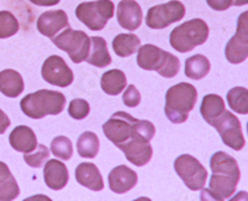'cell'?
I'll return each instance as SVG.
<instances>
[{
  "label": "cell",
  "mask_w": 248,
  "mask_h": 201,
  "mask_svg": "<svg viewBox=\"0 0 248 201\" xmlns=\"http://www.w3.org/2000/svg\"><path fill=\"white\" fill-rule=\"evenodd\" d=\"M212 176L207 189H201V200L221 201L233 195L241 178L238 163L225 152H216L210 159Z\"/></svg>",
  "instance_id": "obj_1"
},
{
  "label": "cell",
  "mask_w": 248,
  "mask_h": 201,
  "mask_svg": "<svg viewBox=\"0 0 248 201\" xmlns=\"http://www.w3.org/2000/svg\"><path fill=\"white\" fill-rule=\"evenodd\" d=\"M198 101L196 88L187 82H180L168 90L165 96V114L175 124H181L189 118V113L194 109Z\"/></svg>",
  "instance_id": "obj_2"
},
{
  "label": "cell",
  "mask_w": 248,
  "mask_h": 201,
  "mask_svg": "<svg viewBox=\"0 0 248 201\" xmlns=\"http://www.w3.org/2000/svg\"><path fill=\"white\" fill-rule=\"evenodd\" d=\"M66 97L61 92L40 90L24 97L20 107L26 117L32 119L45 118L46 116H56L63 110Z\"/></svg>",
  "instance_id": "obj_3"
},
{
  "label": "cell",
  "mask_w": 248,
  "mask_h": 201,
  "mask_svg": "<svg viewBox=\"0 0 248 201\" xmlns=\"http://www.w3.org/2000/svg\"><path fill=\"white\" fill-rule=\"evenodd\" d=\"M137 63L143 70L156 71L165 78L176 76L180 70V61L178 57L150 44L138 48Z\"/></svg>",
  "instance_id": "obj_4"
},
{
  "label": "cell",
  "mask_w": 248,
  "mask_h": 201,
  "mask_svg": "<svg viewBox=\"0 0 248 201\" xmlns=\"http://www.w3.org/2000/svg\"><path fill=\"white\" fill-rule=\"evenodd\" d=\"M209 37V26L201 19H192L170 32V45L179 52H189L203 45Z\"/></svg>",
  "instance_id": "obj_5"
},
{
  "label": "cell",
  "mask_w": 248,
  "mask_h": 201,
  "mask_svg": "<svg viewBox=\"0 0 248 201\" xmlns=\"http://www.w3.org/2000/svg\"><path fill=\"white\" fill-rule=\"evenodd\" d=\"M114 15V4L110 0L81 3L76 8V17L90 30L101 31Z\"/></svg>",
  "instance_id": "obj_6"
},
{
  "label": "cell",
  "mask_w": 248,
  "mask_h": 201,
  "mask_svg": "<svg viewBox=\"0 0 248 201\" xmlns=\"http://www.w3.org/2000/svg\"><path fill=\"white\" fill-rule=\"evenodd\" d=\"M51 41L62 51L67 52L71 61L75 63L83 62L90 51L91 37L81 30H74L70 26L57 36L51 37Z\"/></svg>",
  "instance_id": "obj_7"
},
{
  "label": "cell",
  "mask_w": 248,
  "mask_h": 201,
  "mask_svg": "<svg viewBox=\"0 0 248 201\" xmlns=\"http://www.w3.org/2000/svg\"><path fill=\"white\" fill-rule=\"evenodd\" d=\"M174 169L184 184L192 191H198L205 186L207 170L198 159L190 154H183L175 159Z\"/></svg>",
  "instance_id": "obj_8"
},
{
  "label": "cell",
  "mask_w": 248,
  "mask_h": 201,
  "mask_svg": "<svg viewBox=\"0 0 248 201\" xmlns=\"http://www.w3.org/2000/svg\"><path fill=\"white\" fill-rule=\"evenodd\" d=\"M210 124L220 133L223 144L233 150L243 149L246 144L240 119L230 110H223Z\"/></svg>",
  "instance_id": "obj_9"
},
{
  "label": "cell",
  "mask_w": 248,
  "mask_h": 201,
  "mask_svg": "<svg viewBox=\"0 0 248 201\" xmlns=\"http://www.w3.org/2000/svg\"><path fill=\"white\" fill-rule=\"evenodd\" d=\"M136 121L137 118L129 113L119 110L103 124V133L110 142L119 147L136 137Z\"/></svg>",
  "instance_id": "obj_10"
},
{
  "label": "cell",
  "mask_w": 248,
  "mask_h": 201,
  "mask_svg": "<svg viewBox=\"0 0 248 201\" xmlns=\"http://www.w3.org/2000/svg\"><path fill=\"white\" fill-rule=\"evenodd\" d=\"M185 16V6L179 0H171L167 4L155 5L148 10L145 23L150 29L160 30L171 24L180 21Z\"/></svg>",
  "instance_id": "obj_11"
},
{
  "label": "cell",
  "mask_w": 248,
  "mask_h": 201,
  "mask_svg": "<svg viewBox=\"0 0 248 201\" xmlns=\"http://www.w3.org/2000/svg\"><path fill=\"white\" fill-rule=\"evenodd\" d=\"M248 13L240 15L237 21L236 34L230 40L225 48L227 61L231 63H241L247 60L248 56Z\"/></svg>",
  "instance_id": "obj_12"
},
{
  "label": "cell",
  "mask_w": 248,
  "mask_h": 201,
  "mask_svg": "<svg viewBox=\"0 0 248 201\" xmlns=\"http://www.w3.org/2000/svg\"><path fill=\"white\" fill-rule=\"evenodd\" d=\"M41 75L46 82L57 87H68L74 82V72L65 62V60L57 55H52L45 60Z\"/></svg>",
  "instance_id": "obj_13"
},
{
  "label": "cell",
  "mask_w": 248,
  "mask_h": 201,
  "mask_svg": "<svg viewBox=\"0 0 248 201\" xmlns=\"http://www.w3.org/2000/svg\"><path fill=\"white\" fill-rule=\"evenodd\" d=\"M119 149L122 150L127 158L128 162L134 164L136 167H144L150 162L153 156V148L150 142H147L141 138H132L128 142L119 145Z\"/></svg>",
  "instance_id": "obj_14"
},
{
  "label": "cell",
  "mask_w": 248,
  "mask_h": 201,
  "mask_svg": "<svg viewBox=\"0 0 248 201\" xmlns=\"http://www.w3.org/2000/svg\"><path fill=\"white\" fill-rule=\"evenodd\" d=\"M117 20L122 28L134 31L143 21L141 8L134 0H122L117 8Z\"/></svg>",
  "instance_id": "obj_15"
},
{
  "label": "cell",
  "mask_w": 248,
  "mask_h": 201,
  "mask_svg": "<svg viewBox=\"0 0 248 201\" xmlns=\"http://www.w3.org/2000/svg\"><path fill=\"white\" fill-rule=\"evenodd\" d=\"M138 175L134 170L125 165H119L112 170L108 175V185L113 193L125 194L136 186Z\"/></svg>",
  "instance_id": "obj_16"
},
{
  "label": "cell",
  "mask_w": 248,
  "mask_h": 201,
  "mask_svg": "<svg viewBox=\"0 0 248 201\" xmlns=\"http://www.w3.org/2000/svg\"><path fill=\"white\" fill-rule=\"evenodd\" d=\"M37 30L40 34L54 37L62 29L68 26V17L63 10H50L40 15L37 19Z\"/></svg>",
  "instance_id": "obj_17"
},
{
  "label": "cell",
  "mask_w": 248,
  "mask_h": 201,
  "mask_svg": "<svg viewBox=\"0 0 248 201\" xmlns=\"http://www.w3.org/2000/svg\"><path fill=\"white\" fill-rule=\"evenodd\" d=\"M68 170L66 165L56 159H51L45 164L44 180L51 190H61L68 183Z\"/></svg>",
  "instance_id": "obj_18"
},
{
  "label": "cell",
  "mask_w": 248,
  "mask_h": 201,
  "mask_svg": "<svg viewBox=\"0 0 248 201\" xmlns=\"http://www.w3.org/2000/svg\"><path fill=\"white\" fill-rule=\"evenodd\" d=\"M9 143L16 152L30 153L37 147V139L35 132L26 125H17L9 136Z\"/></svg>",
  "instance_id": "obj_19"
},
{
  "label": "cell",
  "mask_w": 248,
  "mask_h": 201,
  "mask_svg": "<svg viewBox=\"0 0 248 201\" xmlns=\"http://www.w3.org/2000/svg\"><path fill=\"white\" fill-rule=\"evenodd\" d=\"M75 176L78 184L93 191H101L105 187L98 168L92 163H81L76 168Z\"/></svg>",
  "instance_id": "obj_20"
},
{
  "label": "cell",
  "mask_w": 248,
  "mask_h": 201,
  "mask_svg": "<svg viewBox=\"0 0 248 201\" xmlns=\"http://www.w3.org/2000/svg\"><path fill=\"white\" fill-rule=\"evenodd\" d=\"M85 61H87L90 65L94 67H106V66L112 63V57L107 48V43L103 37L93 36L91 37L90 51Z\"/></svg>",
  "instance_id": "obj_21"
},
{
  "label": "cell",
  "mask_w": 248,
  "mask_h": 201,
  "mask_svg": "<svg viewBox=\"0 0 248 201\" xmlns=\"http://www.w3.org/2000/svg\"><path fill=\"white\" fill-rule=\"evenodd\" d=\"M24 91V79L14 70H4L0 72V92L9 98H16Z\"/></svg>",
  "instance_id": "obj_22"
},
{
  "label": "cell",
  "mask_w": 248,
  "mask_h": 201,
  "mask_svg": "<svg viewBox=\"0 0 248 201\" xmlns=\"http://www.w3.org/2000/svg\"><path fill=\"white\" fill-rule=\"evenodd\" d=\"M19 194V185L12 171L5 163L0 162V201L14 200Z\"/></svg>",
  "instance_id": "obj_23"
},
{
  "label": "cell",
  "mask_w": 248,
  "mask_h": 201,
  "mask_svg": "<svg viewBox=\"0 0 248 201\" xmlns=\"http://www.w3.org/2000/svg\"><path fill=\"white\" fill-rule=\"evenodd\" d=\"M101 87L109 96H118L127 87V77L121 70H109L102 75Z\"/></svg>",
  "instance_id": "obj_24"
},
{
  "label": "cell",
  "mask_w": 248,
  "mask_h": 201,
  "mask_svg": "<svg viewBox=\"0 0 248 201\" xmlns=\"http://www.w3.org/2000/svg\"><path fill=\"white\" fill-rule=\"evenodd\" d=\"M113 51L119 57H129L140 47V39L134 34H119L113 40Z\"/></svg>",
  "instance_id": "obj_25"
},
{
  "label": "cell",
  "mask_w": 248,
  "mask_h": 201,
  "mask_svg": "<svg viewBox=\"0 0 248 201\" xmlns=\"http://www.w3.org/2000/svg\"><path fill=\"white\" fill-rule=\"evenodd\" d=\"M211 70L209 59L203 55H194L185 61V75L191 79H201Z\"/></svg>",
  "instance_id": "obj_26"
},
{
  "label": "cell",
  "mask_w": 248,
  "mask_h": 201,
  "mask_svg": "<svg viewBox=\"0 0 248 201\" xmlns=\"http://www.w3.org/2000/svg\"><path fill=\"white\" fill-rule=\"evenodd\" d=\"M225 101L218 94H206L201 103L200 112L206 122L211 123L215 118L220 116L225 110Z\"/></svg>",
  "instance_id": "obj_27"
},
{
  "label": "cell",
  "mask_w": 248,
  "mask_h": 201,
  "mask_svg": "<svg viewBox=\"0 0 248 201\" xmlns=\"http://www.w3.org/2000/svg\"><path fill=\"white\" fill-rule=\"evenodd\" d=\"M77 152L82 158H96L99 152V139L92 132H85L77 140Z\"/></svg>",
  "instance_id": "obj_28"
},
{
  "label": "cell",
  "mask_w": 248,
  "mask_h": 201,
  "mask_svg": "<svg viewBox=\"0 0 248 201\" xmlns=\"http://www.w3.org/2000/svg\"><path fill=\"white\" fill-rule=\"evenodd\" d=\"M227 102L233 112L248 113V90L246 87H233L227 93Z\"/></svg>",
  "instance_id": "obj_29"
},
{
  "label": "cell",
  "mask_w": 248,
  "mask_h": 201,
  "mask_svg": "<svg viewBox=\"0 0 248 201\" xmlns=\"http://www.w3.org/2000/svg\"><path fill=\"white\" fill-rule=\"evenodd\" d=\"M19 21L14 16V14L6 10L0 12V39L14 36L19 31Z\"/></svg>",
  "instance_id": "obj_30"
},
{
  "label": "cell",
  "mask_w": 248,
  "mask_h": 201,
  "mask_svg": "<svg viewBox=\"0 0 248 201\" xmlns=\"http://www.w3.org/2000/svg\"><path fill=\"white\" fill-rule=\"evenodd\" d=\"M51 152L57 158L62 160H70L72 154H74V147L72 142L67 137L59 136L51 142Z\"/></svg>",
  "instance_id": "obj_31"
},
{
  "label": "cell",
  "mask_w": 248,
  "mask_h": 201,
  "mask_svg": "<svg viewBox=\"0 0 248 201\" xmlns=\"http://www.w3.org/2000/svg\"><path fill=\"white\" fill-rule=\"evenodd\" d=\"M48 156H50V150L47 149V147H45L44 144H37L32 154L24 153V160L29 167L40 168L43 167Z\"/></svg>",
  "instance_id": "obj_32"
},
{
  "label": "cell",
  "mask_w": 248,
  "mask_h": 201,
  "mask_svg": "<svg viewBox=\"0 0 248 201\" xmlns=\"http://www.w3.org/2000/svg\"><path fill=\"white\" fill-rule=\"evenodd\" d=\"M90 105L82 98L72 99L68 106V114L74 119H85L90 114Z\"/></svg>",
  "instance_id": "obj_33"
},
{
  "label": "cell",
  "mask_w": 248,
  "mask_h": 201,
  "mask_svg": "<svg viewBox=\"0 0 248 201\" xmlns=\"http://www.w3.org/2000/svg\"><path fill=\"white\" fill-rule=\"evenodd\" d=\"M141 101L140 92L137 90V87L134 85H129L128 87H125V91L123 94V103L127 107L134 108L137 106H139Z\"/></svg>",
  "instance_id": "obj_34"
},
{
  "label": "cell",
  "mask_w": 248,
  "mask_h": 201,
  "mask_svg": "<svg viewBox=\"0 0 248 201\" xmlns=\"http://www.w3.org/2000/svg\"><path fill=\"white\" fill-rule=\"evenodd\" d=\"M206 3L216 12H223L233 5V0H206Z\"/></svg>",
  "instance_id": "obj_35"
},
{
  "label": "cell",
  "mask_w": 248,
  "mask_h": 201,
  "mask_svg": "<svg viewBox=\"0 0 248 201\" xmlns=\"http://www.w3.org/2000/svg\"><path fill=\"white\" fill-rule=\"evenodd\" d=\"M10 127V119L4 110L0 109V134L5 133V130Z\"/></svg>",
  "instance_id": "obj_36"
},
{
  "label": "cell",
  "mask_w": 248,
  "mask_h": 201,
  "mask_svg": "<svg viewBox=\"0 0 248 201\" xmlns=\"http://www.w3.org/2000/svg\"><path fill=\"white\" fill-rule=\"evenodd\" d=\"M29 1L39 6H54L59 4L61 0H29Z\"/></svg>",
  "instance_id": "obj_37"
},
{
  "label": "cell",
  "mask_w": 248,
  "mask_h": 201,
  "mask_svg": "<svg viewBox=\"0 0 248 201\" xmlns=\"http://www.w3.org/2000/svg\"><path fill=\"white\" fill-rule=\"evenodd\" d=\"M247 3H248V0H233V5H236V6L246 5Z\"/></svg>",
  "instance_id": "obj_38"
}]
</instances>
